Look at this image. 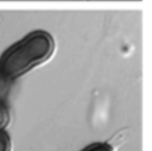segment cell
Returning <instances> with one entry per match:
<instances>
[{
  "mask_svg": "<svg viewBox=\"0 0 152 151\" xmlns=\"http://www.w3.org/2000/svg\"><path fill=\"white\" fill-rule=\"evenodd\" d=\"M53 51L51 37L44 31L32 32L12 46L0 60V69L14 79L45 62Z\"/></svg>",
  "mask_w": 152,
  "mask_h": 151,
  "instance_id": "cell-1",
  "label": "cell"
},
{
  "mask_svg": "<svg viewBox=\"0 0 152 151\" xmlns=\"http://www.w3.org/2000/svg\"><path fill=\"white\" fill-rule=\"evenodd\" d=\"M11 80L12 79L7 75H5L2 70L0 69V100L4 101L5 97L7 96V94L10 92Z\"/></svg>",
  "mask_w": 152,
  "mask_h": 151,
  "instance_id": "cell-2",
  "label": "cell"
},
{
  "mask_svg": "<svg viewBox=\"0 0 152 151\" xmlns=\"http://www.w3.org/2000/svg\"><path fill=\"white\" fill-rule=\"evenodd\" d=\"M10 121V110L3 100H0V128H4Z\"/></svg>",
  "mask_w": 152,
  "mask_h": 151,
  "instance_id": "cell-3",
  "label": "cell"
},
{
  "mask_svg": "<svg viewBox=\"0 0 152 151\" xmlns=\"http://www.w3.org/2000/svg\"><path fill=\"white\" fill-rule=\"evenodd\" d=\"M11 150V137L4 128H0V151Z\"/></svg>",
  "mask_w": 152,
  "mask_h": 151,
  "instance_id": "cell-4",
  "label": "cell"
},
{
  "mask_svg": "<svg viewBox=\"0 0 152 151\" xmlns=\"http://www.w3.org/2000/svg\"><path fill=\"white\" fill-rule=\"evenodd\" d=\"M83 151H113L112 147L108 144L104 143H97V144L91 145L88 148H86Z\"/></svg>",
  "mask_w": 152,
  "mask_h": 151,
  "instance_id": "cell-5",
  "label": "cell"
}]
</instances>
